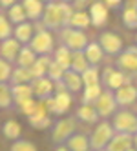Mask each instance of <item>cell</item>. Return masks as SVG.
Returning <instances> with one entry per match:
<instances>
[{
  "instance_id": "6da1fadb",
  "label": "cell",
  "mask_w": 137,
  "mask_h": 151,
  "mask_svg": "<svg viewBox=\"0 0 137 151\" xmlns=\"http://www.w3.org/2000/svg\"><path fill=\"white\" fill-rule=\"evenodd\" d=\"M73 15V7L71 4L66 2H49L44 6V13L40 18V26L46 31H59L68 27L70 17Z\"/></svg>"
},
{
  "instance_id": "7a4b0ae2",
  "label": "cell",
  "mask_w": 137,
  "mask_h": 151,
  "mask_svg": "<svg viewBox=\"0 0 137 151\" xmlns=\"http://www.w3.org/2000/svg\"><path fill=\"white\" fill-rule=\"evenodd\" d=\"M28 47L35 53L37 57H51V51L55 47V38L51 35V31H46L40 24L37 26V33L33 35Z\"/></svg>"
},
{
  "instance_id": "3957f363",
  "label": "cell",
  "mask_w": 137,
  "mask_h": 151,
  "mask_svg": "<svg viewBox=\"0 0 137 151\" xmlns=\"http://www.w3.org/2000/svg\"><path fill=\"white\" fill-rule=\"evenodd\" d=\"M115 135L112 122L110 120H101L95 124L93 131L90 133L88 140H90V149L91 151H99V149H106L108 142L112 140V137Z\"/></svg>"
},
{
  "instance_id": "277c9868",
  "label": "cell",
  "mask_w": 137,
  "mask_h": 151,
  "mask_svg": "<svg viewBox=\"0 0 137 151\" xmlns=\"http://www.w3.org/2000/svg\"><path fill=\"white\" fill-rule=\"evenodd\" d=\"M44 104H46L48 113L60 116V115H64L70 109V106H71V93H68L62 84H55V93H53V96L48 99Z\"/></svg>"
},
{
  "instance_id": "5b68a950",
  "label": "cell",
  "mask_w": 137,
  "mask_h": 151,
  "mask_svg": "<svg viewBox=\"0 0 137 151\" xmlns=\"http://www.w3.org/2000/svg\"><path fill=\"white\" fill-rule=\"evenodd\" d=\"M77 133V118L75 116H62L51 126V140L57 146H64L66 140Z\"/></svg>"
},
{
  "instance_id": "8992f818",
  "label": "cell",
  "mask_w": 137,
  "mask_h": 151,
  "mask_svg": "<svg viewBox=\"0 0 137 151\" xmlns=\"http://www.w3.org/2000/svg\"><path fill=\"white\" fill-rule=\"evenodd\" d=\"M59 37L62 40V46L68 47L71 53H77V51H84L86 46L90 44L88 42V37L84 31H79V29H73V27H64L59 31Z\"/></svg>"
},
{
  "instance_id": "52a82bcc",
  "label": "cell",
  "mask_w": 137,
  "mask_h": 151,
  "mask_svg": "<svg viewBox=\"0 0 137 151\" xmlns=\"http://www.w3.org/2000/svg\"><path fill=\"white\" fill-rule=\"evenodd\" d=\"M112 127L115 133L135 135L137 133V115L130 109H121L112 116Z\"/></svg>"
},
{
  "instance_id": "ba28073f",
  "label": "cell",
  "mask_w": 137,
  "mask_h": 151,
  "mask_svg": "<svg viewBox=\"0 0 137 151\" xmlns=\"http://www.w3.org/2000/svg\"><path fill=\"white\" fill-rule=\"evenodd\" d=\"M101 84H102V89H108V91H117L119 88H123L124 84H130V77L124 75L123 71L115 69V68H106L101 75Z\"/></svg>"
},
{
  "instance_id": "9c48e42d",
  "label": "cell",
  "mask_w": 137,
  "mask_h": 151,
  "mask_svg": "<svg viewBox=\"0 0 137 151\" xmlns=\"http://www.w3.org/2000/svg\"><path fill=\"white\" fill-rule=\"evenodd\" d=\"M93 107H95V111H97L99 118H102V120H108L110 116H113L115 113H117V107H119L117 102H115L113 91L104 89V91L101 93V96L95 100Z\"/></svg>"
},
{
  "instance_id": "30bf717a",
  "label": "cell",
  "mask_w": 137,
  "mask_h": 151,
  "mask_svg": "<svg viewBox=\"0 0 137 151\" xmlns=\"http://www.w3.org/2000/svg\"><path fill=\"white\" fill-rule=\"evenodd\" d=\"M115 64H117L119 71H123L124 75H137V46L124 47Z\"/></svg>"
},
{
  "instance_id": "8fae6325",
  "label": "cell",
  "mask_w": 137,
  "mask_h": 151,
  "mask_svg": "<svg viewBox=\"0 0 137 151\" xmlns=\"http://www.w3.org/2000/svg\"><path fill=\"white\" fill-rule=\"evenodd\" d=\"M99 46L102 47L104 55H110V57H119L123 47V40L117 33H112V31H104L99 37Z\"/></svg>"
},
{
  "instance_id": "7c38bea8",
  "label": "cell",
  "mask_w": 137,
  "mask_h": 151,
  "mask_svg": "<svg viewBox=\"0 0 137 151\" xmlns=\"http://www.w3.org/2000/svg\"><path fill=\"white\" fill-rule=\"evenodd\" d=\"M29 86H31V91H33V99L38 102H46L55 93V82H51L48 77L35 78Z\"/></svg>"
},
{
  "instance_id": "4fadbf2b",
  "label": "cell",
  "mask_w": 137,
  "mask_h": 151,
  "mask_svg": "<svg viewBox=\"0 0 137 151\" xmlns=\"http://www.w3.org/2000/svg\"><path fill=\"white\" fill-rule=\"evenodd\" d=\"M113 96H115L117 106L124 109V107L132 106L137 100V86H133L132 82L130 84H124L123 88H119L117 91H113Z\"/></svg>"
},
{
  "instance_id": "5bb4252c",
  "label": "cell",
  "mask_w": 137,
  "mask_h": 151,
  "mask_svg": "<svg viewBox=\"0 0 137 151\" xmlns=\"http://www.w3.org/2000/svg\"><path fill=\"white\" fill-rule=\"evenodd\" d=\"M90 20L95 27H102L108 22V7L104 6L102 0H95L90 4Z\"/></svg>"
},
{
  "instance_id": "9a60e30c",
  "label": "cell",
  "mask_w": 137,
  "mask_h": 151,
  "mask_svg": "<svg viewBox=\"0 0 137 151\" xmlns=\"http://www.w3.org/2000/svg\"><path fill=\"white\" fill-rule=\"evenodd\" d=\"M130 147H133V135L115 133L106 146V151H128Z\"/></svg>"
},
{
  "instance_id": "2e32d148",
  "label": "cell",
  "mask_w": 137,
  "mask_h": 151,
  "mask_svg": "<svg viewBox=\"0 0 137 151\" xmlns=\"http://www.w3.org/2000/svg\"><path fill=\"white\" fill-rule=\"evenodd\" d=\"M20 47H22V46H20L15 38H7V40H4L2 44H0V55H2V58L7 60L9 64L17 62V57H18V53H20Z\"/></svg>"
},
{
  "instance_id": "e0dca14e",
  "label": "cell",
  "mask_w": 137,
  "mask_h": 151,
  "mask_svg": "<svg viewBox=\"0 0 137 151\" xmlns=\"http://www.w3.org/2000/svg\"><path fill=\"white\" fill-rule=\"evenodd\" d=\"M82 53H84V57H86V60H88V64L91 68H99V64L104 58V51L99 46V42H90Z\"/></svg>"
},
{
  "instance_id": "ac0fdd59",
  "label": "cell",
  "mask_w": 137,
  "mask_h": 151,
  "mask_svg": "<svg viewBox=\"0 0 137 151\" xmlns=\"http://www.w3.org/2000/svg\"><path fill=\"white\" fill-rule=\"evenodd\" d=\"M33 33H35V26L31 24V22H22V24H18L13 31V35H15V40L18 42L20 46H28L31 38H33Z\"/></svg>"
},
{
  "instance_id": "d6986e66",
  "label": "cell",
  "mask_w": 137,
  "mask_h": 151,
  "mask_svg": "<svg viewBox=\"0 0 137 151\" xmlns=\"http://www.w3.org/2000/svg\"><path fill=\"white\" fill-rule=\"evenodd\" d=\"M62 86H64V89L68 91V93H79L84 86H82V78H80V75L79 73H75V71H71V69H68L66 73H64V77H62V82H60Z\"/></svg>"
},
{
  "instance_id": "ffe728a7",
  "label": "cell",
  "mask_w": 137,
  "mask_h": 151,
  "mask_svg": "<svg viewBox=\"0 0 137 151\" xmlns=\"http://www.w3.org/2000/svg\"><path fill=\"white\" fill-rule=\"evenodd\" d=\"M11 96H13V102L18 107L20 104H24L28 100L33 99V91H31V86L29 84H18V86H11Z\"/></svg>"
},
{
  "instance_id": "44dd1931",
  "label": "cell",
  "mask_w": 137,
  "mask_h": 151,
  "mask_svg": "<svg viewBox=\"0 0 137 151\" xmlns=\"http://www.w3.org/2000/svg\"><path fill=\"white\" fill-rule=\"evenodd\" d=\"M70 151H91L90 149V140L84 133H73L64 144Z\"/></svg>"
},
{
  "instance_id": "7402d4cb",
  "label": "cell",
  "mask_w": 137,
  "mask_h": 151,
  "mask_svg": "<svg viewBox=\"0 0 137 151\" xmlns=\"http://www.w3.org/2000/svg\"><path fill=\"white\" fill-rule=\"evenodd\" d=\"M22 7L29 20H40L44 13V2L40 0H22Z\"/></svg>"
},
{
  "instance_id": "603a6c76",
  "label": "cell",
  "mask_w": 137,
  "mask_h": 151,
  "mask_svg": "<svg viewBox=\"0 0 137 151\" xmlns=\"http://www.w3.org/2000/svg\"><path fill=\"white\" fill-rule=\"evenodd\" d=\"M75 118L80 122H86V124H93V122L99 120V115L91 104H80L75 111Z\"/></svg>"
},
{
  "instance_id": "cb8c5ba5",
  "label": "cell",
  "mask_w": 137,
  "mask_h": 151,
  "mask_svg": "<svg viewBox=\"0 0 137 151\" xmlns=\"http://www.w3.org/2000/svg\"><path fill=\"white\" fill-rule=\"evenodd\" d=\"M49 64H51V57H37V60L33 62V66L29 68L31 75H33V80L35 78H42V77H48Z\"/></svg>"
},
{
  "instance_id": "d4e9b609",
  "label": "cell",
  "mask_w": 137,
  "mask_h": 151,
  "mask_svg": "<svg viewBox=\"0 0 137 151\" xmlns=\"http://www.w3.org/2000/svg\"><path fill=\"white\" fill-rule=\"evenodd\" d=\"M91 26V20H90V15L86 11H73V15L70 17V22H68V27H73V29H86Z\"/></svg>"
},
{
  "instance_id": "484cf974",
  "label": "cell",
  "mask_w": 137,
  "mask_h": 151,
  "mask_svg": "<svg viewBox=\"0 0 137 151\" xmlns=\"http://www.w3.org/2000/svg\"><path fill=\"white\" fill-rule=\"evenodd\" d=\"M11 86H18V84H31L33 82V75H31L29 69L26 68H17L11 73V78H9Z\"/></svg>"
},
{
  "instance_id": "4316f807",
  "label": "cell",
  "mask_w": 137,
  "mask_h": 151,
  "mask_svg": "<svg viewBox=\"0 0 137 151\" xmlns=\"http://www.w3.org/2000/svg\"><path fill=\"white\" fill-rule=\"evenodd\" d=\"M102 86L101 84H95V86H86V88H82V104H95V100L101 96L102 93Z\"/></svg>"
},
{
  "instance_id": "83f0119b",
  "label": "cell",
  "mask_w": 137,
  "mask_h": 151,
  "mask_svg": "<svg viewBox=\"0 0 137 151\" xmlns=\"http://www.w3.org/2000/svg\"><path fill=\"white\" fill-rule=\"evenodd\" d=\"M35 60H37V55H35V53L31 51L28 46H22V47H20V53H18V57H17L18 68H26V69H29L31 66H33Z\"/></svg>"
},
{
  "instance_id": "f1b7e54d",
  "label": "cell",
  "mask_w": 137,
  "mask_h": 151,
  "mask_svg": "<svg viewBox=\"0 0 137 151\" xmlns=\"http://www.w3.org/2000/svg\"><path fill=\"white\" fill-rule=\"evenodd\" d=\"M88 68H91V66L88 64V60H86V57H84V53H82V51L71 53V66H70L71 71H75V73L82 75Z\"/></svg>"
},
{
  "instance_id": "f546056e",
  "label": "cell",
  "mask_w": 137,
  "mask_h": 151,
  "mask_svg": "<svg viewBox=\"0 0 137 151\" xmlns=\"http://www.w3.org/2000/svg\"><path fill=\"white\" fill-rule=\"evenodd\" d=\"M53 60L59 64L60 68H64V69L68 71L70 66H71V51H70L68 47H64V46L57 47V49L53 51Z\"/></svg>"
},
{
  "instance_id": "4dcf8cb0",
  "label": "cell",
  "mask_w": 137,
  "mask_h": 151,
  "mask_svg": "<svg viewBox=\"0 0 137 151\" xmlns=\"http://www.w3.org/2000/svg\"><path fill=\"white\" fill-rule=\"evenodd\" d=\"M2 133H4V137L6 138H9V140H18L20 138V133H22V127H20V124L17 122V120H7L4 126H2Z\"/></svg>"
},
{
  "instance_id": "1f68e13d",
  "label": "cell",
  "mask_w": 137,
  "mask_h": 151,
  "mask_svg": "<svg viewBox=\"0 0 137 151\" xmlns=\"http://www.w3.org/2000/svg\"><path fill=\"white\" fill-rule=\"evenodd\" d=\"M82 78V86H95V84H101V75H99V68H88L80 75Z\"/></svg>"
},
{
  "instance_id": "d6a6232c",
  "label": "cell",
  "mask_w": 137,
  "mask_h": 151,
  "mask_svg": "<svg viewBox=\"0 0 137 151\" xmlns=\"http://www.w3.org/2000/svg\"><path fill=\"white\" fill-rule=\"evenodd\" d=\"M13 106H15V102H13V96H11V86L0 84V107L2 109H9Z\"/></svg>"
},
{
  "instance_id": "836d02e7",
  "label": "cell",
  "mask_w": 137,
  "mask_h": 151,
  "mask_svg": "<svg viewBox=\"0 0 137 151\" xmlns=\"http://www.w3.org/2000/svg\"><path fill=\"white\" fill-rule=\"evenodd\" d=\"M7 15H9V20H11L13 24H22V22H26V11H24V7H22V4H15V6H11L9 7V11H7Z\"/></svg>"
},
{
  "instance_id": "e575fe53",
  "label": "cell",
  "mask_w": 137,
  "mask_h": 151,
  "mask_svg": "<svg viewBox=\"0 0 137 151\" xmlns=\"http://www.w3.org/2000/svg\"><path fill=\"white\" fill-rule=\"evenodd\" d=\"M123 24L128 29H137V9L133 7H124L123 9Z\"/></svg>"
},
{
  "instance_id": "d590c367",
  "label": "cell",
  "mask_w": 137,
  "mask_h": 151,
  "mask_svg": "<svg viewBox=\"0 0 137 151\" xmlns=\"http://www.w3.org/2000/svg\"><path fill=\"white\" fill-rule=\"evenodd\" d=\"M64 73H66V69L60 68L59 64H57L53 58H51L49 69H48V78H49L51 82H55V84H60V82H62V77H64Z\"/></svg>"
},
{
  "instance_id": "8d00e7d4",
  "label": "cell",
  "mask_w": 137,
  "mask_h": 151,
  "mask_svg": "<svg viewBox=\"0 0 137 151\" xmlns=\"http://www.w3.org/2000/svg\"><path fill=\"white\" fill-rule=\"evenodd\" d=\"M9 151H37V146L31 142V140H26V138H18L11 144Z\"/></svg>"
},
{
  "instance_id": "74e56055",
  "label": "cell",
  "mask_w": 137,
  "mask_h": 151,
  "mask_svg": "<svg viewBox=\"0 0 137 151\" xmlns=\"http://www.w3.org/2000/svg\"><path fill=\"white\" fill-rule=\"evenodd\" d=\"M11 73H13V68L7 60L0 58V84H6L9 78H11Z\"/></svg>"
},
{
  "instance_id": "f35d334b",
  "label": "cell",
  "mask_w": 137,
  "mask_h": 151,
  "mask_svg": "<svg viewBox=\"0 0 137 151\" xmlns=\"http://www.w3.org/2000/svg\"><path fill=\"white\" fill-rule=\"evenodd\" d=\"M37 107H38V100L31 99V100H28V102H24V104H20V106H18V111L24 113L26 116H31V115L37 113Z\"/></svg>"
},
{
  "instance_id": "ab89813d",
  "label": "cell",
  "mask_w": 137,
  "mask_h": 151,
  "mask_svg": "<svg viewBox=\"0 0 137 151\" xmlns=\"http://www.w3.org/2000/svg\"><path fill=\"white\" fill-rule=\"evenodd\" d=\"M11 35H13V29H11V26H9L7 18L0 15V40L4 42L7 38H11Z\"/></svg>"
},
{
  "instance_id": "60d3db41",
  "label": "cell",
  "mask_w": 137,
  "mask_h": 151,
  "mask_svg": "<svg viewBox=\"0 0 137 151\" xmlns=\"http://www.w3.org/2000/svg\"><path fill=\"white\" fill-rule=\"evenodd\" d=\"M102 2H104V6H106L108 9H117V7L123 6L124 0H102Z\"/></svg>"
},
{
  "instance_id": "b9f144b4",
  "label": "cell",
  "mask_w": 137,
  "mask_h": 151,
  "mask_svg": "<svg viewBox=\"0 0 137 151\" xmlns=\"http://www.w3.org/2000/svg\"><path fill=\"white\" fill-rule=\"evenodd\" d=\"M17 4V0H0V6H4V7H11Z\"/></svg>"
},
{
  "instance_id": "7bdbcfd3",
  "label": "cell",
  "mask_w": 137,
  "mask_h": 151,
  "mask_svg": "<svg viewBox=\"0 0 137 151\" xmlns=\"http://www.w3.org/2000/svg\"><path fill=\"white\" fill-rule=\"evenodd\" d=\"M124 7H133V9H137V0H124Z\"/></svg>"
},
{
  "instance_id": "ee69618b",
  "label": "cell",
  "mask_w": 137,
  "mask_h": 151,
  "mask_svg": "<svg viewBox=\"0 0 137 151\" xmlns=\"http://www.w3.org/2000/svg\"><path fill=\"white\" fill-rule=\"evenodd\" d=\"M55 151H70V149H68L66 146H57V149H55Z\"/></svg>"
},
{
  "instance_id": "f6af8a7d",
  "label": "cell",
  "mask_w": 137,
  "mask_h": 151,
  "mask_svg": "<svg viewBox=\"0 0 137 151\" xmlns=\"http://www.w3.org/2000/svg\"><path fill=\"white\" fill-rule=\"evenodd\" d=\"M133 147H135V149H137V133H135V135H133Z\"/></svg>"
},
{
  "instance_id": "bcb514c9",
  "label": "cell",
  "mask_w": 137,
  "mask_h": 151,
  "mask_svg": "<svg viewBox=\"0 0 137 151\" xmlns=\"http://www.w3.org/2000/svg\"><path fill=\"white\" fill-rule=\"evenodd\" d=\"M60 2H66V4H73L75 0H60Z\"/></svg>"
},
{
  "instance_id": "7dc6e473",
  "label": "cell",
  "mask_w": 137,
  "mask_h": 151,
  "mask_svg": "<svg viewBox=\"0 0 137 151\" xmlns=\"http://www.w3.org/2000/svg\"><path fill=\"white\" fill-rule=\"evenodd\" d=\"M40 2H55V0H40Z\"/></svg>"
},
{
  "instance_id": "c3c4849f",
  "label": "cell",
  "mask_w": 137,
  "mask_h": 151,
  "mask_svg": "<svg viewBox=\"0 0 137 151\" xmlns=\"http://www.w3.org/2000/svg\"><path fill=\"white\" fill-rule=\"evenodd\" d=\"M128 151H137V149H135V147H130V149H128Z\"/></svg>"
},
{
  "instance_id": "681fc988",
  "label": "cell",
  "mask_w": 137,
  "mask_h": 151,
  "mask_svg": "<svg viewBox=\"0 0 137 151\" xmlns=\"http://www.w3.org/2000/svg\"><path fill=\"white\" fill-rule=\"evenodd\" d=\"M99 151H106V149H99Z\"/></svg>"
}]
</instances>
